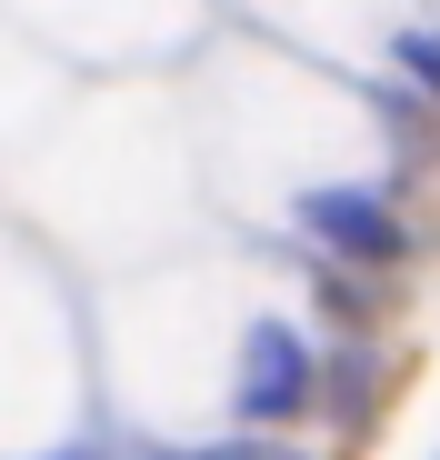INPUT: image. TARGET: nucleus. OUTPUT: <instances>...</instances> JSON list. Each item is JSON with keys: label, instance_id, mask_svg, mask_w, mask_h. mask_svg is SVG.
Here are the masks:
<instances>
[{"label": "nucleus", "instance_id": "obj_2", "mask_svg": "<svg viewBox=\"0 0 440 460\" xmlns=\"http://www.w3.org/2000/svg\"><path fill=\"white\" fill-rule=\"evenodd\" d=\"M220 411L241 430L280 440V430H311L321 420V341L290 321V311H251L241 321V360L220 380Z\"/></svg>", "mask_w": 440, "mask_h": 460}, {"label": "nucleus", "instance_id": "obj_6", "mask_svg": "<svg viewBox=\"0 0 440 460\" xmlns=\"http://www.w3.org/2000/svg\"><path fill=\"white\" fill-rule=\"evenodd\" d=\"M280 460H321V450H280Z\"/></svg>", "mask_w": 440, "mask_h": 460}, {"label": "nucleus", "instance_id": "obj_5", "mask_svg": "<svg viewBox=\"0 0 440 460\" xmlns=\"http://www.w3.org/2000/svg\"><path fill=\"white\" fill-rule=\"evenodd\" d=\"M50 460H120L110 440H70V450H50Z\"/></svg>", "mask_w": 440, "mask_h": 460}, {"label": "nucleus", "instance_id": "obj_1", "mask_svg": "<svg viewBox=\"0 0 440 460\" xmlns=\"http://www.w3.org/2000/svg\"><path fill=\"white\" fill-rule=\"evenodd\" d=\"M290 230H301V261H340V270H381V280H410L430 261V230L400 210L391 181H311L290 200Z\"/></svg>", "mask_w": 440, "mask_h": 460}, {"label": "nucleus", "instance_id": "obj_3", "mask_svg": "<svg viewBox=\"0 0 440 460\" xmlns=\"http://www.w3.org/2000/svg\"><path fill=\"white\" fill-rule=\"evenodd\" d=\"M391 391H400V360H381V341H330L321 350V430L340 440V460H360L391 430Z\"/></svg>", "mask_w": 440, "mask_h": 460}, {"label": "nucleus", "instance_id": "obj_4", "mask_svg": "<svg viewBox=\"0 0 440 460\" xmlns=\"http://www.w3.org/2000/svg\"><path fill=\"white\" fill-rule=\"evenodd\" d=\"M391 70L440 111V31H391Z\"/></svg>", "mask_w": 440, "mask_h": 460}]
</instances>
